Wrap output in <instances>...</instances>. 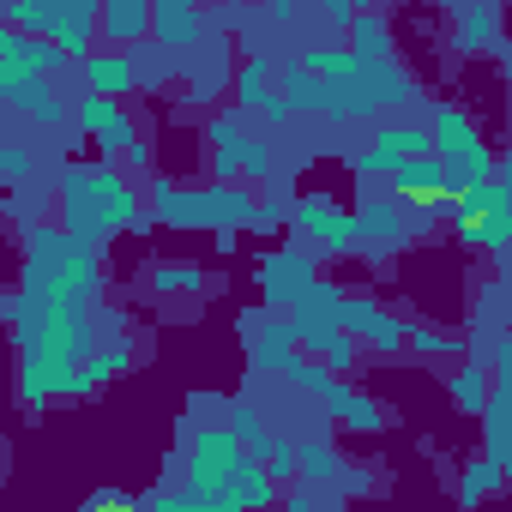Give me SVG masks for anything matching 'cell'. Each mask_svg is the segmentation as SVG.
<instances>
[{"mask_svg":"<svg viewBox=\"0 0 512 512\" xmlns=\"http://www.w3.org/2000/svg\"><path fill=\"white\" fill-rule=\"evenodd\" d=\"M61 205H67V235H73L79 247H97V241H109L115 229H133V217H139L133 187H127V175H115V169H73V175L61 181Z\"/></svg>","mask_w":512,"mask_h":512,"instance_id":"obj_1","label":"cell"},{"mask_svg":"<svg viewBox=\"0 0 512 512\" xmlns=\"http://www.w3.org/2000/svg\"><path fill=\"white\" fill-rule=\"evenodd\" d=\"M241 464H247V452L235 446L229 428H205V434L193 440V488L211 494V500H223V506H229V482H235Z\"/></svg>","mask_w":512,"mask_h":512,"instance_id":"obj_2","label":"cell"},{"mask_svg":"<svg viewBox=\"0 0 512 512\" xmlns=\"http://www.w3.org/2000/svg\"><path fill=\"white\" fill-rule=\"evenodd\" d=\"M296 229H302L308 247H320V253H344V247H356V217H350L338 199H326V193H320V199L308 193V199L296 205Z\"/></svg>","mask_w":512,"mask_h":512,"instance_id":"obj_3","label":"cell"},{"mask_svg":"<svg viewBox=\"0 0 512 512\" xmlns=\"http://www.w3.org/2000/svg\"><path fill=\"white\" fill-rule=\"evenodd\" d=\"M320 278V266L308 260V253L302 247H284V253H266V260H260V290H266V302H296L308 284Z\"/></svg>","mask_w":512,"mask_h":512,"instance_id":"obj_4","label":"cell"},{"mask_svg":"<svg viewBox=\"0 0 512 512\" xmlns=\"http://www.w3.org/2000/svg\"><path fill=\"white\" fill-rule=\"evenodd\" d=\"M79 127H85L109 157H121V145L139 133V127H133V115H127V103H121V97H97V91L79 103Z\"/></svg>","mask_w":512,"mask_h":512,"instance_id":"obj_5","label":"cell"},{"mask_svg":"<svg viewBox=\"0 0 512 512\" xmlns=\"http://www.w3.org/2000/svg\"><path fill=\"white\" fill-rule=\"evenodd\" d=\"M97 37L109 49H133L139 37H151V0H103L97 7Z\"/></svg>","mask_w":512,"mask_h":512,"instance_id":"obj_6","label":"cell"},{"mask_svg":"<svg viewBox=\"0 0 512 512\" xmlns=\"http://www.w3.org/2000/svg\"><path fill=\"white\" fill-rule=\"evenodd\" d=\"M151 37L163 49H193L205 37V19H199V0H151Z\"/></svg>","mask_w":512,"mask_h":512,"instance_id":"obj_7","label":"cell"},{"mask_svg":"<svg viewBox=\"0 0 512 512\" xmlns=\"http://www.w3.org/2000/svg\"><path fill=\"white\" fill-rule=\"evenodd\" d=\"M85 85L97 91V97H127L133 85H139V67H133V49H91L85 55Z\"/></svg>","mask_w":512,"mask_h":512,"instance_id":"obj_8","label":"cell"},{"mask_svg":"<svg viewBox=\"0 0 512 512\" xmlns=\"http://www.w3.org/2000/svg\"><path fill=\"white\" fill-rule=\"evenodd\" d=\"M235 103L253 109V115H266V121H284V115H290V103L278 97V85H272V73H266L260 55L241 61V73H235Z\"/></svg>","mask_w":512,"mask_h":512,"instance_id":"obj_9","label":"cell"},{"mask_svg":"<svg viewBox=\"0 0 512 512\" xmlns=\"http://www.w3.org/2000/svg\"><path fill=\"white\" fill-rule=\"evenodd\" d=\"M458 7V49L476 55V49H494L500 43V19H494V0H452Z\"/></svg>","mask_w":512,"mask_h":512,"instance_id":"obj_10","label":"cell"},{"mask_svg":"<svg viewBox=\"0 0 512 512\" xmlns=\"http://www.w3.org/2000/svg\"><path fill=\"white\" fill-rule=\"evenodd\" d=\"M356 217V247H380V241H404V211L392 205V199H368L362 211H350Z\"/></svg>","mask_w":512,"mask_h":512,"instance_id":"obj_11","label":"cell"},{"mask_svg":"<svg viewBox=\"0 0 512 512\" xmlns=\"http://www.w3.org/2000/svg\"><path fill=\"white\" fill-rule=\"evenodd\" d=\"M320 398L332 404V416H338L350 434H374V428H380V404H374V398H362V392H350V386H326Z\"/></svg>","mask_w":512,"mask_h":512,"instance_id":"obj_12","label":"cell"},{"mask_svg":"<svg viewBox=\"0 0 512 512\" xmlns=\"http://www.w3.org/2000/svg\"><path fill=\"white\" fill-rule=\"evenodd\" d=\"M350 55H362V61H380V55H392V25L380 19V13H350Z\"/></svg>","mask_w":512,"mask_h":512,"instance_id":"obj_13","label":"cell"},{"mask_svg":"<svg viewBox=\"0 0 512 512\" xmlns=\"http://www.w3.org/2000/svg\"><path fill=\"white\" fill-rule=\"evenodd\" d=\"M278 97H284L290 109H314V115H320V97H326V79H320V73H308V67L296 61V67H290V73L278 79Z\"/></svg>","mask_w":512,"mask_h":512,"instance_id":"obj_14","label":"cell"},{"mask_svg":"<svg viewBox=\"0 0 512 512\" xmlns=\"http://www.w3.org/2000/svg\"><path fill=\"white\" fill-rule=\"evenodd\" d=\"M374 151H380L386 163H404V157H422V151H428V133H422V127H380V133H374Z\"/></svg>","mask_w":512,"mask_h":512,"instance_id":"obj_15","label":"cell"},{"mask_svg":"<svg viewBox=\"0 0 512 512\" xmlns=\"http://www.w3.org/2000/svg\"><path fill=\"white\" fill-rule=\"evenodd\" d=\"M488 386H494V380H488V374H482L476 362H464V374H446V398H452V404H458L464 416H470V410H482Z\"/></svg>","mask_w":512,"mask_h":512,"instance_id":"obj_16","label":"cell"},{"mask_svg":"<svg viewBox=\"0 0 512 512\" xmlns=\"http://www.w3.org/2000/svg\"><path fill=\"white\" fill-rule=\"evenodd\" d=\"M290 344H296V326H266L260 344H253V356H260V362H284Z\"/></svg>","mask_w":512,"mask_h":512,"instance_id":"obj_17","label":"cell"},{"mask_svg":"<svg viewBox=\"0 0 512 512\" xmlns=\"http://www.w3.org/2000/svg\"><path fill=\"white\" fill-rule=\"evenodd\" d=\"M296 458H302V470H308L314 482H326V476H338V452H332V446H320V440H308V446H302Z\"/></svg>","mask_w":512,"mask_h":512,"instance_id":"obj_18","label":"cell"},{"mask_svg":"<svg viewBox=\"0 0 512 512\" xmlns=\"http://www.w3.org/2000/svg\"><path fill=\"white\" fill-rule=\"evenodd\" d=\"M157 290H199V266H193V260H169V266H157Z\"/></svg>","mask_w":512,"mask_h":512,"instance_id":"obj_19","label":"cell"},{"mask_svg":"<svg viewBox=\"0 0 512 512\" xmlns=\"http://www.w3.org/2000/svg\"><path fill=\"white\" fill-rule=\"evenodd\" d=\"M350 13H356V0H326V19L332 25H350Z\"/></svg>","mask_w":512,"mask_h":512,"instance_id":"obj_20","label":"cell"},{"mask_svg":"<svg viewBox=\"0 0 512 512\" xmlns=\"http://www.w3.org/2000/svg\"><path fill=\"white\" fill-rule=\"evenodd\" d=\"M266 13H272L278 25H290V19H296V0H266Z\"/></svg>","mask_w":512,"mask_h":512,"instance_id":"obj_21","label":"cell"},{"mask_svg":"<svg viewBox=\"0 0 512 512\" xmlns=\"http://www.w3.org/2000/svg\"><path fill=\"white\" fill-rule=\"evenodd\" d=\"M67 7H85V13H97V7H103V0H67Z\"/></svg>","mask_w":512,"mask_h":512,"instance_id":"obj_22","label":"cell"},{"mask_svg":"<svg viewBox=\"0 0 512 512\" xmlns=\"http://www.w3.org/2000/svg\"><path fill=\"white\" fill-rule=\"evenodd\" d=\"M356 7H386V0H356Z\"/></svg>","mask_w":512,"mask_h":512,"instance_id":"obj_23","label":"cell"}]
</instances>
